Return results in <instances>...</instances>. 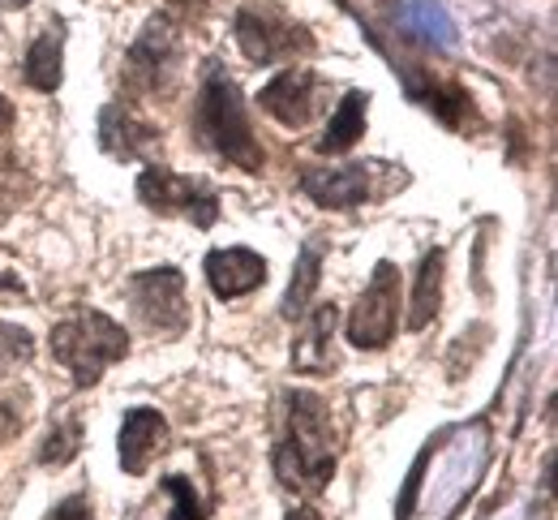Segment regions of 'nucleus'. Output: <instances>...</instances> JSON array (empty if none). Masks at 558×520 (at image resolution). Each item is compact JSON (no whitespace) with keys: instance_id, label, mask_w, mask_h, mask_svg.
I'll use <instances>...</instances> for the list:
<instances>
[{"instance_id":"obj_19","label":"nucleus","mask_w":558,"mask_h":520,"mask_svg":"<svg viewBox=\"0 0 558 520\" xmlns=\"http://www.w3.org/2000/svg\"><path fill=\"white\" fill-rule=\"evenodd\" d=\"M442 267H447V254L442 250H429L421 258L417 271V293H413V314H409V331H421L434 323L438 305H442Z\"/></svg>"},{"instance_id":"obj_14","label":"nucleus","mask_w":558,"mask_h":520,"mask_svg":"<svg viewBox=\"0 0 558 520\" xmlns=\"http://www.w3.org/2000/svg\"><path fill=\"white\" fill-rule=\"evenodd\" d=\"M336 323H340V305L336 301H323L305 331L296 336V349H292V366L305 374H323L331 371V336H336Z\"/></svg>"},{"instance_id":"obj_22","label":"nucleus","mask_w":558,"mask_h":520,"mask_svg":"<svg viewBox=\"0 0 558 520\" xmlns=\"http://www.w3.org/2000/svg\"><path fill=\"white\" fill-rule=\"evenodd\" d=\"M163 491L172 495V517L168 520H207V504L198 499V491H194L190 477L172 473V477H163Z\"/></svg>"},{"instance_id":"obj_4","label":"nucleus","mask_w":558,"mask_h":520,"mask_svg":"<svg viewBox=\"0 0 558 520\" xmlns=\"http://www.w3.org/2000/svg\"><path fill=\"white\" fill-rule=\"evenodd\" d=\"M232 31H236L241 52L254 65H279V61L305 57L314 48L310 31L301 22H292L279 4H245V9H236Z\"/></svg>"},{"instance_id":"obj_1","label":"nucleus","mask_w":558,"mask_h":520,"mask_svg":"<svg viewBox=\"0 0 558 520\" xmlns=\"http://www.w3.org/2000/svg\"><path fill=\"white\" fill-rule=\"evenodd\" d=\"M288 431L276 447V477L296 495H318L336 477L331 409L314 391H288Z\"/></svg>"},{"instance_id":"obj_6","label":"nucleus","mask_w":558,"mask_h":520,"mask_svg":"<svg viewBox=\"0 0 558 520\" xmlns=\"http://www.w3.org/2000/svg\"><path fill=\"white\" fill-rule=\"evenodd\" d=\"M138 198L159 216H185L198 228H210L219 220V194L210 190L207 181L181 177V172L159 168V164H150L138 177Z\"/></svg>"},{"instance_id":"obj_7","label":"nucleus","mask_w":558,"mask_h":520,"mask_svg":"<svg viewBox=\"0 0 558 520\" xmlns=\"http://www.w3.org/2000/svg\"><path fill=\"white\" fill-rule=\"evenodd\" d=\"M400 327V271L396 263H378L365 293L356 298V310L349 314V344L356 349H383L391 344Z\"/></svg>"},{"instance_id":"obj_16","label":"nucleus","mask_w":558,"mask_h":520,"mask_svg":"<svg viewBox=\"0 0 558 520\" xmlns=\"http://www.w3.org/2000/svg\"><path fill=\"white\" fill-rule=\"evenodd\" d=\"M22 74H26V82H31L35 90H44V95L61 86V77H65V35H61V22L48 26V31L31 44Z\"/></svg>"},{"instance_id":"obj_13","label":"nucleus","mask_w":558,"mask_h":520,"mask_svg":"<svg viewBox=\"0 0 558 520\" xmlns=\"http://www.w3.org/2000/svg\"><path fill=\"white\" fill-rule=\"evenodd\" d=\"M314 90H318V77L292 65V70H283V74H276L263 86L258 104H263L267 117H276L283 130H301L314 117Z\"/></svg>"},{"instance_id":"obj_17","label":"nucleus","mask_w":558,"mask_h":520,"mask_svg":"<svg viewBox=\"0 0 558 520\" xmlns=\"http://www.w3.org/2000/svg\"><path fill=\"white\" fill-rule=\"evenodd\" d=\"M365 108H369V95L365 90H349L344 104L331 112L327 121V134L318 138L323 155H344L356 147V138H365Z\"/></svg>"},{"instance_id":"obj_9","label":"nucleus","mask_w":558,"mask_h":520,"mask_svg":"<svg viewBox=\"0 0 558 520\" xmlns=\"http://www.w3.org/2000/svg\"><path fill=\"white\" fill-rule=\"evenodd\" d=\"M301 194L327 211H352L374 198V164H340V168H305L296 177Z\"/></svg>"},{"instance_id":"obj_15","label":"nucleus","mask_w":558,"mask_h":520,"mask_svg":"<svg viewBox=\"0 0 558 520\" xmlns=\"http://www.w3.org/2000/svg\"><path fill=\"white\" fill-rule=\"evenodd\" d=\"M400 26L429 48H456V17L442 0H400Z\"/></svg>"},{"instance_id":"obj_21","label":"nucleus","mask_w":558,"mask_h":520,"mask_svg":"<svg viewBox=\"0 0 558 520\" xmlns=\"http://www.w3.org/2000/svg\"><path fill=\"white\" fill-rule=\"evenodd\" d=\"M77 451H82V422L77 418H61L52 426V435L44 439V447H39V464L44 469H65Z\"/></svg>"},{"instance_id":"obj_27","label":"nucleus","mask_w":558,"mask_h":520,"mask_svg":"<svg viewBox=\"0 0 558 520\" xmlns=\"http://www.w3.org/2000/svg\"><path fill=\"white\" fill-rule=\"evenodd\" d=\"M283 520H323V512H318V508H310V504H301V508H292Z\"/></svg>"},{"instance_id":"obj_26","label":"nucleus","mask_w":558,"mask_h":520,"mask_svg":"<svg viewBox=\"0 0 558 520\" xmlns=\"http://www.w3.org/2000/svg\"><path fill=\"white\" fill-rule=\"evenodd\" d=\"M9 125H13V104H9L4 95H0V138L9 134Z\"/></svg>"},{"instance_id":"obj_11","label":"nucleus","mask_w":558,"mask_h":520,"mask_svg":"<svg viewBox=\"0 0 558 520\" xmlns=\"http://www.w3.org/2000/svg\"><path fill=\"white\" fill-rule=\"evenodd\" d=\"M207 285L219 301H236L254 293L258 285H267V258L245 250V245H228V250H210L207 254Z\"/></svg>"},{"instance_id":"obj_18","label":"nucleus","mask_w":558,"mask_h":520,"mask_svg":"<svg viewBox=\"0 0 558 520\" xmlns=\"http://www.w3.org/2000/svg\"><path fill=\"white\" fill-rule=\"evenodd\" d=\"M318 280H323V245L318 241H305V250L296 254V267H292V285H288V293L279 301V314L283 318H305Z\"/></svg>"},{"instance_id":"obj_24","label":"nucleus","mask_w":558,"mask_h":520,"mask_svg":"<svg viewBox=\"0 0 558 520\" xmlns=\"http://www.w3.org/2000/svg\"><path fill=\"white\" fill-rule=\"evenodd\" d=\"M48 520H95V512H90L86 495H70L61 508H52V517Z\"/></svg>"},{"instance_id":"obj_28","label":"nucleus","mask_w":558,"mask_h":520,"mask_svg":"<svg viewBox=\"0 0 558 520\" xmlns=\"http://www.w3.org/2000/svg\"><path fill=\"white\" fill-rule=\"evenodd\" d=\"M31 0H0V9H26Z\"/></svg>"},{"instance_id":"obj_23","label":"nucleus","mask_w":558,"mask_h":520,"mask_svg":"<svg viewBox=\"0 0 558 520\" xmlns=\"http://www.w3.org/2000/svg\"><path fill=\"white\" fill-rule=\"evenodd\" d=\"M35 358V340L26 327H13V323H0V374L13 371L17 362H31Z\"/></svg>"},{"instance_id":"obj_3","label":"nucleus","mask_w":558,"mask_h":520,"mask_svg":"<svg viewBox=\"0 0 558 520\" xmlns=\"http://www.w3.org/2000/svg\"><path fill=\"white\" fill-rule=\"evenodd\" d=\"M130 353V331L104 310H77L52 327V358L73 374L77 387H95L108 366Z\"/></svg>"},{"instance_id":"obj_8","label":"nucleus","mask_w":558,"mask_h":520,"mask_svg":"<svg viewBox=\"0 0 558 520\" xmlns=\"http://www.w3.org/2000/svg\"><path fill=\"white\" fill-rule=\"evenodd\" d=\"M181 65V35H177V22L172 13H155L142 35L130 44L125 52V82L138 90V95H150L159 90L168 77L177 74Z\"/></svg>"},{"instance_id":"obj_25","label":"nucleus","mask_w":558,"mask_h":520,"mask_svg":"<svg viewBox=\"0 0 558 520\" xmlns=\"http://www.w3.org/2000/svg\"><path fill=\"white\" fill-rule=\"evenodd\" d=\"M0 293H26L22 276H13V271H0Z\"/></svg>"},{"instance_id":"obj_12","label":"nucleus","mask_w":558,"mask_h":520,"mask_svg":"<svg viewBox=\"0 0 558 520\" xmlns=\"http://www.w3.org/2000/svg\"><path fill=\"white\" fill-rule=\"evenodd\" d=\"M168 422H163V413L159 409H130L125 413V422H121V469L125 473H134V477H142L163 451H168Z\"/></svg>"},{"instance_id":"obj_2","label":"nucleus","mask_w":558,"mask_h":520,"mask_svg":"<svg viewBox=\"0 0 558 520\" xmlns=\"http://www.w3.org/2000/svg\"><path fill=\"white\" fill-rule=\"evenodd\" d=\"M194 138H198V147L215 150L219 159L236 164L241 172H263V164H267V155L254 138L241 86L219 65H207V74H203V90L194 104Z\"/></svg>"},{"instance_id":"obj_10","label":"nucleus","mask_w":558,"mask_h":520,"mask_svg":"<svg viewBox=\"0 0 558 520\" xmlns=\"http://www.w3.org/2000/svg\"><path fill=\"white\" fill-rule=\"evenodd\" d=\"M99 147L121 164L150 159L159 150V130L150 121H142L130 104H108L99 112Z\"/></svg>"},{"instance_id":"obj_5","label":"nucleus","mask_w":558,"mask_h":520,"mask_svg":"<svg viewBox=\"0 0 558 520\" xmlns=\"http://www.w3.org/2000/svg\"><path fill=\"white\" fill-rule=\"evenodd\" d=\"M130 305H134V318L150 336L159 340H177L185 327H190V301H185V276L177 267H150L138 271L130 285Z\"/></svg>"},{"instance_id":"obj_20","label":"nucleus","mask_w":558,"mask_h":520,"mask_svg":"<svg viewBox=\"0 0 558 520\" xmlns=\"http://www.w3.org/2000/svg\"><path fill=\"white\" fill-rule=\"evenodd\" d=\"M413 99H421L442 125H451V130H460L464 125V117H469V90L464 86H434V90H413Z\"/></svg>"}]
</instances>
